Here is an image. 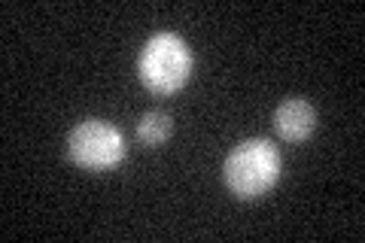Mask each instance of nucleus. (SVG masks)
Here are the masks:
<instances>
[{
	"label": "nucleus",
	"mask_w": 365,
	"mask_h": 243,
	"mask_svg": "<svg viewBox=\"0 0 365 243\" xmlns=\"http://www.w3.org/2000/svg\"><path fill=\"white\" fill-rule=\"evenodd\" d=\"M67 155L86 170H110L125 158V140L113 125L86 119L67 137Z\"/></svg>",
	"instance_id": "7ed1b4c3"
},
{
	"label": "nucleus",
	"mask_w": 365,
	"mask_h": 243,
	"mask_svg": "<svg viewBox=\"0 0 365 243\" xmlns=\"http://www.w3.org/2000/svg\"><path fill=\"white\" fill-rule=\"evenodd\" d=\"M317 128V113L307 100L302 98H289L283 100L277 110H274V131H277L283 140H307Z\"/></svg>",
	"instance_id": "20e7f679"
},
{
	"label": "nucleus",
	"mask_w": 365,
	"mask_h": 243,
	"mask_svg": "<svg viewBox=\"0 0 365 243\" xmlns=\"http://www.w3.org/2000/svg\"><path fill=\"white\" fill-rule=\"evenodd\" d=\"M280 177V155L268 140H244L228 152L222 180L232 195L244 201L262 198Z\"/></svg>",
	"instance_id": "f257e3e1"
},
{
	"label": "nucleus",
	"mask_w": 365,
	"mask_h": 243,
	"mask_svg": "<svg viewBox=\"0 0 365 243\" xmlns=\"http://www.w3.org/2000/svg\"><path fill=\"white\" fill-rule=\"evenodd\" d=\"M170 131H174V119L165 110H150L137 122V140L143 146H162L170 137Z\"/></svg>",
	"instance_id": "39448f33"
},
{
	"label": "nucleus",
	"mask_w": 365,
	"mask_h": 243,
	"mask_svg": "<svg viewBox=\"0 0 365 243\" xmlns=\"http://www.w3.org/2000/svg\"><path fill=\"white\" fill-rule=\"evenodd\" d=\"M137 73L143 86L153 91L170 95L186 86L192 73V52L177 33H155L146 40L140 58H137Z\"/></svg>",
	"instance_id": "f03ea898"
}]
</instances>
